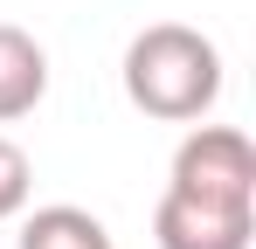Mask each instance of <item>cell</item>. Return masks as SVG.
<instances>
[{"label":"cell","instance_id":"5b68a950","mask_svg":"<svg viewBox=\"0 0 256 249\" xmlns=\"http://www.w3.org/2000/svg\"><path fill=\"white\" fill-rule=\"evenodd\" d=\"M21 249H111V228L90 214V208H35L28 214V228H21Z\"/></svg>","mask_w":256,"mask_h":249},{"label":"cell","instance_id":"277c9868","mask_svg":"<svg viewBox=\"0 0 256 249\" xmlns=\"http://www.w3.org/2000/svg\"><path fill=\"white\" fill-rule=\"evenodd\" d=\"M42 97H48V56H42V42L28 35V28H14V21H0V124L28 118Z\"/></svg>","mask_w":256,"mask_h":249},{"label":"cell","instance_id":"7a4b0ae2","mask_svg":"<svg viewBox=\"0 0 256 249\" xmlns=\"http://www.w3.org/2000/svg\"><path fill=\"white\" fill-rule=\"evenodd\" d=\"M173 194L256 208V146L236 124H201V132L173 152Z\"/></svg>","mask_w":256,"mask_h":249},{"label":"cell","instance_id":"8992f818","mask_svg":"<svg viewBox=\"0 0 256 249\" xmlns=\"http://www.w3.org/2000/svg\"><path fill=\"white\" fill-rule=\"evenodd\" d=\"M28 187H35V166H28V152H21L14 138H0V222L28 208Z\"/></svg>","mask_w":256,"mask_h":249},{"label":"cell","instance_id":"3957f363","mask_svg":"<svg viewBox=\"0 0 256 249\" xmlns=\"http://www.w3.org/2000/svg\"><path fill=\"white\" fill-rule=\"evenodd\" d=\"M160 249H250L256 242V208L242 201H201V194H173L152 214Z\"/></svg>","mask_w":256,"mask_h":249},{"label":"cell","instance_id":"6da1fadb","mask_svg":"<svg viewBox=\"0 0 256 249\" xmlns=\"http://www.w3.org/2000/svg\"><path fill=\"white\" fill-rule=\"evenodd\" d=\"M125 97L160 124H187L208 118L214 97H222V56L201 28H180V21H152L138 28L125 48Z\"/></svg>","mask_w":256,"mask_h":249}]
</instances>
